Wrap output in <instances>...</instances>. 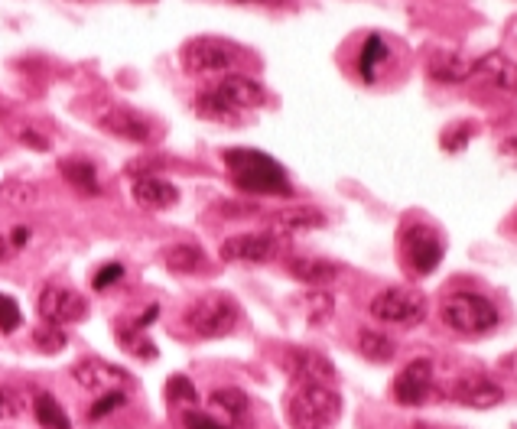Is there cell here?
<instances>
[{"label":"cell","instance_id":"obj_28","mask_svg":"<svg viewBox=\"0 0 517 429\" xmlns=\"http://www.w3.org/2000/svg\"><path fill=\"white\" fill-rule=\"evenodd\" d=\"M118 342L131 351V355L144 358V361H153L157 358V345L150 342V338L144 335V329H137V325H118Z\"/></svg>","mask_w":517,"mask_h":429},{"label":"cell","instance_id":"obj_20","mask_svg":"<svg viewBox=\"0 0 517 429\" xmlns=\"http://www.w3.org/2000/svg\"><path fill=\"white\" fill-rule=\"evenodd\" d=\"M287 270L293 280L309 283V286H326L339 277V264H332L326 257H290L287 260Z\"/></svg>","mask_w":517,"mask_h":429},{"label":"cell","instance_id":"obj_36","mask_svg":"<svg viewBox=\"0 0 517 429\" xmlns=\"http://www.w3.org/2000/svg\"><path fill=\"white\" fill-rule=\"evenodd\" d=\"M124 277V267L121 264H105L98 273H95V280H92V286L95 290H108L111 283H118Z\"/></svg>","mask_w":517,"mask_h":429},{"label":"cell","instance_id":"obj_41","mask_svg":"<svg viewBox=\"0 0 517 429\" xmlns=\"http://www.w3.org/2000/svg\"><path fill=\"white\" fill-rule=\"evenodd\" d=\"M218 212H222V215H251V212H257V205H228V202H222V205H218Z\"/></svg>","mask_w":517,"mask_h":429},{"label":"cell","instance_id":"obj_24","mask_svg":"<svg viewBox=\"0 0 517 429\" xmlns=\"http://www.w3.org/2000/svg\"><path fill=\"white\" fill-rule=\"evenodd\" d=\"M358 351L368 361H374V364H387L397 355V345L384 332H378V329H361L358 332Z\"/></svg>","mask_w":517,"mask_h":429},{"label":"cell","instance_id":"obj_15","mask_svg":"<svg viewBox=\"0 0 517 429\" xmlns=\"http://www.w3.org/2000/svg\"><path fill=\"white\" fill-rule=\"evenodd\" d=\"M72 377H75V384H79V387L98 390V394H108L111 387L131 381V374L121 371V368H114V364L101 361V358H82V361H75L72 364Z\"/></svg>","mask_w":517,"mask_h":429},{"label":"cell","instance_id":"obj_35","mask_svg":"<svg viewBox=\"0 0 517 429\" xmlns=\"http://www.w3.org/2000/svg\"><path fill=\"white\" fill-rule=\"evenodd\" d=\"M23 410H27V403H23L20 390L0 384V420H14Z\"/></svg>","mask_w":517,"mask_h":429},{"label":"cell","instance_id":"obj_6","mask_svg":"<svg viewBox=\"0 0 517 429\" xmlns=\"http://www.w3.org/2000/svg\"><path fill=\"white\" fill-rule=\"evenodd\" d=\"M244 56L238 43L222 36H196L183 43L179 49V65H183L186 75H215V72H231Z\"/></svg>","mask_w":517,"mask_h":429},{"label":"cell","instance_id":"obj_42","mask_svg":"<svg viewBox=\"0 0 517 429\" xmlns=\"http://www.w3.org/2000/svg\"><path fill=\"white\" fill-rule=\"evenodd\" d=\"M10 254H14V247H10V241L4 238V234H0V260H7Z\"/></svg>","mask_w":517,"mask_h":429},{"label":"cell","instance_id":"obj_27","mask_svg":"<svg viewBox=\"0 0 517 429\" xmlns=\"http://www.w3.org/2000/svg\"><path fill=\"white\" fill-rule=\"evenodd\" d=\"M209 400L222 413H228V420H241V416L248 413V407H251V400L241 387H218V390H212Z\"/></svg>","mask_w":517,"mask_h":429},{"label":"cell","instance_id":"obj_25","mask_svg":"<svg viewBox=\"0 0 517 429\" xmlns=\"http://www.w3.org/2000/svg\"><path fill=\"white\" fill-rule=\"evenodd\" d=\"M40 202V186L27 179H4L0 182V208H20Z\"/></svg>","mask_w":517,"mask_h":429},{"label":"cell","instance_id":"obj_39","mask_svg":"<svg viewBox=\"0 0 517 429\" xmlns=\"http://www.w3.org/2000/svg\"><path fill=\"white\" fill-rule=\"evenodd\" d=\"M20 140H27L33 150H49V137L36 134V130H30V127H23V130H20Z\"/></svg>","mask_w":517,"mask_h":429},{"label":"cell","instance_id":"obj_17","mask_svg":"<svg viewBox=\"0 0 517 429\" xmlns=\"http://www.w3.org/2000/svg\"><path fill=\"white\" fill-rule=\"evenodd\" d=\"M426 72H430L436 82L456 85V82H465V78L475 72V62L459 49H436L430 62H426Z\"/></svg>","mask_w":517,"mask_h":429},{"label":"cell","instance_id":"obj_34","mask_svg":"<svg viewBox=\"0 0 517 429\" xmlns=\"http://www.w3.org/2000/svg\"><path fill=\"white\" fill-rule=\"evenodd\" d=\"M124 403H127L124 390H108V394H101L95 407L88 410V420H105L108 413H114L118 407H124Z\"/></svg>","mask_w":517,"mask_h":429},{"label":"cell","instance_id":"obj_19","mask_svg":"<svg viewBox=\"0 0 517 429\" xmlns=\"http://www.w3.org/2000/svg\"><path fill=\"white\" fill-rule=\"evenodd\" d=\"M163 267L170 273H183V277H196V273L209 270V254L199 244H170L163 251Z\"/></svg>","mask_w":517,"mask_h":429},{"label":"cell","instance_id":"obj_26","mask_svg":"<svg viewBox=\"0 0 517 429\" xmlns=\"http://www.w3.org/2000/svg\"><path fill=\"white\" fill-rule=\"evenodd\" d=\"M33 413H36V423H40L43 429H72L69 413L62 410V403L49 394H40L33 400Z\"/></svg>","mask_w":517,"mask_h":429},{"label":"cell","instance_id":"obj_33","mask_svg":"<svg viewBox=\"0 0 517 429\" xmlns=\"http://www.w3.org/2000/svg\"><path fill=\"white\" fill-rule=\"evenodd\" d=\"M20 325H23V312H20V306H17L7 293H0V332L10 335V332H17Z\"/></svg>","mask_w":517,"mask_h":429},{"label":"cell","instance_id":"obj_38","mask_svg":"<svg viewBox=\"0 0 517 429\" xmlns=\"http://www.w3.org/2000/svg\"><path fill=\"white\" fill-rule=\"evenodd\" d=\"M228 4H238V7H270V10H280V7H290L293 0H228Z\"/></svg>","mask_w":517,"mask_h":429},{"label":"cell","instance_id":"obj_1","mask_svg":"<svg viewBox=\"0 0 517 429\" xmlns=\"http://www.w3.org/2000/svg\"><path fill=\"white\" fill-rule=\"evenodd\" d=\"M261 104H267V88L261 82H254L248 75L228 72L199 91L196 114L205 117V121H231L241 111L261 108Z\"/></svg>","mask_w":517,"mask_h":429},{"label":"cell","instance_id":"obj_13","mask_svg":"<svg viewBox=\"0 0 517 429\" xmlns=\"http://www.w3.org/2000/svg\"><path fill=\"white\" fill-rule=\"evenodd\" d=\"M449 397L472 410H491L504 403V387L488 374H465L449 387Z\"/></svg>","mask_w":517,"mask_h":429},{"label":"cell","instance_id":"obj_5","mask_svg":"<svg viewBox=\"0 0 517 429\" xmlns=\"http://www.w3.org/2000/svg\"><path fill=\"white\" fill-rule=\"evenodd\" d=\"M238 319H241V309L228 293L196 296L183 316L186 329L196 338H225V335L235 332Z\"/></svg>","mask_w":517,"mask_h":429},{"label":"cell","instance_id":"obj_4","mask_svg":"<svg viewBox=\"0 0 517 429\" xmlns=\"http://www.w3.org/2000/svg\"><path fill=\"white\" fill-rule=\"evenodd\" d=\"M443 322L449 325V332L465 335V338H478L491 332L501 322L498 309L491 299L472 290H456L443 299Z\"/></svg>","mask_w":517,"mask_h":429},{"label":"cell","instance_id":"obj_3","mask_svg":"<svg viewBox=\"0 0 517 429\" xmlns=\"http://www.w3.org/2000/svg\"><path fill=\"white\" fill-rule=\"evenodd\" d=\"M342 416V394L332 384H296L287 397V423L293 429H332Z\"/></svg>","mask_w":517,"mask_h":429},{"label":"cell","instance_id":"obj_32","mask_svg":"<svg viewBox=\"0 0 517 429\" xmlns=\"http://www.w3.org/2000/svg\"><path fill=\"white\" fill-rule=\"evenodd\" d=\"M166 397H170V403H199L196 387H192L186 374L170 377V384H166Z\"/></svg>","mask_w":517,"mask_h":429},{"label":"cell","instance_id":"obj_21","mask_svg":"<svg viewBox=\"0 0 517 429\" xmlns=\"http://www.w3.org/2000/svg\"><path fill=\"white\" fill-rule=\"evenodd\" d=\"M475 72L485 75L488 82L498 85L501 91L517 95V62L504 56V52H485V56L475 62Z\"/></svg>","mask_w":517,"mask_h":429},{"label":"cell","instance_id":"obj_40","mask_svg":"<svg viewBox=\"0 0 517 429\" xmlns=\"http://www.w3.org/2000/svg\"><path fill=\"white\" fill-rule=\"evenodd\" d=\"M7 241H10V247H14V251H23V247L30 244V228H14Z\"/></svg>","mask_w":517,"mask_h":429},{"label":"cell","instance_id":"obj_14","mask_svg":"<svg viewBox=\"0 0 517 429\" xmlns=\"http://www.w3.org/2000/svg\"><path fill=\"white\" fill-rule=\"evenodd\" d=\"M433 394V361L413 358L404 371L394 377V397L404 407H420Z\"/></svg>","mask_w":517,"mask_h":429},{"label":"cell","instance_id":"obj_30","mask_svg":"<svg viewBox=\"0 0 517 429\" xmlns=\"http://www.w3.org/2000/svg\"><path fill=\"white\" fill-rule=\"evenodd\" d=\"M66 342H69L66 329H59V325H53V322H43L33 329V345L46 351V355H56V351L66 348Z\"/></svg>","mask_w":517,"mask_h":429},{"label":"cell","instance_id":"obj_11","mask_svg":"<svg viewBox=\"0 0 517 429\" xmlns=\"http://www.w3.org/2000/svg\"><path fill=\"white\" fill-rule=\"evenodd\" d=\"M280 368L287 371L293 384H332L335 364L316 348H287L280 358Z\"/></svg>","mask_w":517,"mask_h":429},{"label":"cell","instance_id":"obj_16","mask_svg":"<svg viewBox=\"0 0 517 429\" xmlns=\"http://www.w3.org/2000/svg\"><path fill=\"white\" fill-rule=\"evenodd\" d=\"M131 195L140 208H147V212H166V208H173L179 202V189L173 182L163 176H150V173L134 176Z\"/></svg>","mask_w":517,"mask_h":429},{"label":"cell","instance_id":"obj_7","mask_svg":"<svg viewBox=\"0 0 517 429\" xmlns=\"http://www.w3.org/2000/svg\"><path fill=\"white\" fill-rule=\"evenodd\" d=\"M426 296L410 286H387L371 299L368 312L384 325H420L426 319Z\"/></svg>","mask_w":517,"mask_h":429},{"label":"cell","instance_id":"obj_23","mask_svg":"<svg viewBox=\"0 0 517 429\" xmlns=\"http://www.w3.org/2000/svg\"><path fill=\"white\" fill-rule=\"evenodd\" d=\"M387 56H391V49H387V43L378 36V33H371L365 39V46H361L358 52V75L365 78L368 85L378 82V72H381V65L387 62Z\"/></svg>","mask_w":517,"mask_h":429},{"label":"cell","instance_id":"obj_22","mask_svg":"<svg viewBox=\"0 0 517 429\" xmlns=\"http://www.w3.org/2000/svg\"><path fill=\"white\" fill-rule=\"evenodd\" d=\"M59 169H62V179H66L79 195H85V199H95V195H101L98 169L88 160H62Z\"/></svg>","mask_w":517,"mask_h":429},{"label":"cell","instance_id":"obj_18","mask_svg":"<svg viewBox=\"0 0 517 429\" xmlns=\"http://www.w3.org/2000/svg\"><path fill=\"white\" fill-rule=\"evenodd\" d=\"M326 212H319L316 205H290V208H280L274 215V231L277 234H306V231H319L326 228Z\"/></svg>","mask_w":517,"mask_h":429},{"label":"cell","instance_id":"obj_10","mask_svg":"<svg viewBox=\"0 0 517 429\" xmlns=\"http://www.w3.org/2000/svg\"><path fill=\"white\" fill-rule=\"evenodd\" d=\"M40 316L43 322H53L59 329L66 325H79L88 316V299L82 293L69 290V286H59V283H49L40 290Z\"/></svg>","mask_w":517,"mask_h":429},{"label":"cell","instance_id":"obj_9","mask_svg":"<svg viewBox=\"0 0 517 429\" xmlns=\"http://www.w3.org/2000/svg\"><path fill=\"white\" fill-rule=\"evenodd\" d=\"M283 247L277 231H244L222 244V260L228 264H270Z\"/></svg>","mask_w":517,"mask_h":429},{"label":"cell","instance_id":"obj_2","mask_svg":"<svg viewBox=\"0 0 517 429\" xmlns=\"http://www.w3.org/2000/svg\"><path fill=\"white\" fill-rule=\"evenodd\" d=\"M225 169L231 182H235V189L244 195H293L287 169L261 150H228Z\"/></svg>","mask_w":517,"mask_h":429},{"label":"cell","instance_id":"obj_12","mask_svg":"<svg viewBox=\"0 0 517 429\" xmlns=\"http://www.w3.org/2000/svg\"><path fill=\"white\" fill-rule=\"evenodd\" d=\"M95 124L111 137L134 140V143H150V137H153L150 117L134 111V108H124V104H108V108H101Z\"/></svg>","mask_w":517,"mask_h":429},{"label":"cell","instance_id":"obj_31","mask_svg":"<svg viewBox=\"0 0 517 429\" xmlns=\"http://www.w3.org/2000/svg\"><path fill=\"white\" fill-rule=\"evenodd\" d=\"M472 134H475V124H472V121H459V124L446 127V130H443V150L459 153V150L465 147V143L472 140Z\"/></svg>","mask_w":517,"mask_h":429},{"label":"cell","instance_id":"obj_37","mask_svg":"<svg viewBox=\"0 0 517 429\" xmlns=\"http://www.w3.org/2000/svg\"><path fill=\"white\" fill-rule=\"evenodd\" d=\"M183 426H186V429H228V426L215 423L212 416H205V413H199V410L183 413Z\"/></svg>","mask_w":517,"mask_h":429},{"label":"cell","instance_id":"obj_8","mask_svg":"<svg viewBox=\"0 0 517 429\" xmlns=\"http://www.w3.org/2000/svg\"><path fill=\"white\" fill-rule=\"evenodd\" d=\"M443 254H446V241L433 225L417 221V225H410L404 231V260L417 277L433 273L439 267V260H443Z\"/></svg>","mask_w":517,"mask_h":429},{"label":"cell","instance_id":"obj_29","mask_svg":"<svg viewBox=\"0 0 517 429\" xmlns=\"http://www.w3.org/2000/svg\"><path fill=\"white\" fill-rule=\"evenodd\" d=\"M300 306L306 312V319L313 322V325H322V322H329L332 319V312H335V299L329 293H306L300 296Z\"/></svg>","mask_w":517,"mask_h":429},{"label":"cell","instance_id":"obj_43","mask_svg":"<svg viewBox=\"0 0 517 429\" xmlns=\"http://www.w3.org/2000/svg\"><path fill=\"white\" fill-rule=\"evenodd\" d=\"M504 153H508V156H514V160H517V137H508V140H504V147H501Z\"/></svg>","mask_w":517,"mask_h":429}]
</instances>
